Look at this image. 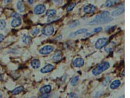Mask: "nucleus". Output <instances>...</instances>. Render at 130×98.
<instances>
[{"mask_svg": "<svg viewBox=\"0 0 130 98\" xmlns=\"http://www.w3.org/2000/svg\"><path fill=\"white\" fill-rule=\"evenodd\" d=\"M108 40L106 38H102L98 39L95 43V47L98 49H101L106 45Z\"/></svg>", "mask_w": 130, "mask_h": 98, "instance_id": "nucleus-4", "label": "nucleus"}, {"mask_svg": "<svg viewBox=\"0 0 130 98\" xmlns=\"http://www.w3.org/2000/svg\"><path fill=\"white\" fill-rule=\"evenodd\" d=\"M40 33V29L38 27H36L35 29L32 31V34L34 36L37 35Z\"/></svg>", "mask_w": 130, "mask_h": 98, "instance_id": "nucleus-25", "label": "nucleus"}, {"mask_svg": "<svg viewBox=\"0 0 130 98\" xmlns=\"http://www.w3.org/2000/svg\"><path fill=\"white\" fill-rule=\"evenodd\" d=\"M56 14V11L54 9L48 10L46 12V15L49 17H52L54 16Z\"/></svg>", "mask_w": 130, "mask_h": 98, "instance_id": "nucleus-17", "label": "nucleus"}, {"mask_svg": "<svg viewBox=\"0 0 130 98\" xmlns=\"http://www.w3.org/2000/svg\"><path fill=\"white\" fill-rule=\"evenodd\" d=\"M110 67V64L108 62H105L101 64H100L99 66H98L97 68L94 69L92 73L95 76H97L100 74H101L103 72L106 71Z\"/></svg>", "mask_w": 130, "mask_h": 98, "instance_id": "nucleus-2", "label": "nucleus"}, {"mask_svg": "<svg viewBox=\"0 0 130 98\" xmlns=\"http://www.w3.org/2000/svg\"><path fill=\"white\" fill-rule=\"evenodd\" d=\"M76 4L75 3H73L69 5V6L67 7V11L68 12H69V11H72V10H73V9L75 8V7L76 6Z\"/></svg>", "mask_w": 130, "mask_h": 98, "instance_id": "nucleus-24", "label": "nucleus"}, {"mask_svg": "<svg viewBox=\"0 0 130 98\" xmlns=\"http://www.w3.org/2000/svg\"><path fill=\"white\" fill-rule=\"evenodd\" d=\"M125 12V7L124 5L119 6L118 8L115 9L111 13L113 16H117L120 15Z\"/></svg>", "mask_w": 130, "mask_h": 98, "instance_id": "nucleus-8", "label": "nucleus"}, {"mask_svg": "<svg viewBox=\"0 0 130 98\" xmlns=\"http://www.w3.org/2000/svg\"><path fill=\"white\" fill-rule=\"evenodd\" d=\"M6 25V22L5 20L1 19L0 20V30H3Z\"/></svg>", "mask_w": 130, "mask_h": 98, "instance_id": "nucleus-22", "label": "nucleus"}, {"mask_svg": "<svg viewBox=\"0 0 130 98\" xmlns=\"http://www.w3.org/2000/svg\"><path fill=\"white\" fill-rule=\"evenodd\" d=\"M96 10V7L92 4H89L85 6L83 8V11L86 14H91L95 12Z\"/></svg>", "mask_w": 130, "mask_h": 98, "instance_id": "nucleus-9", "label": "nucleus"}, {"mask_svg": "<svg viewBox=\"0 0 130 98\" xmlns=\"http://www.w3.org/2000/svg\"><path fill=\"white\" fill-rule=\"evenodd\" d=\"M51 1L57 5H61L63 3V0H51Z\"/></svg>", "mask_w": 130, "mask_h": 98, "instance_id": "nucleus-26", "label": "nucleus"}, {"mask_svg": "<svg viewBox=\"0 0 130 98\" xmlns=\"http://www.w3.org/2000/svg\"><path fill=\"white\" fill-rule=\"evenodd\" d=\"M49 95L48 94H43L39 97L38 98H48Z\"/></svg>", "mask_w": 130, "mask_h": 98, "instance_id": "nucleus-28", "label": "nucleus"}, {"mask_svg": "<svg viewBox=\"0 0 130 98\" xmlns=\"http://www.w3.org/2000/svg\"><path fill=\"white\" fill-rule=\"evenodd\" d=\"M119 2V0H107L105 5L106 7L110 8L116 5Z\"/></svg>", "mask_w": 130, "mask_h": 98, "instance_id": "nucleus-13", "label": "nucleus"}, {"mask_svg": "<svg viewBox=\"0 0 130 98\" xmlns=\"http://www.w3.org/2000/svg\"><path fill=\"white\" fill-rule=\"evenodd\" d=\"M54 32V27L51 25H47L44 27L43 28L42 30V34L46 36H49L51 35Z\"/></svg>", "mask_w": 130, "mask_h": 98, "instance_id": "nucleus-5", "label": "nucleus"}, {"mask_svg": "<svg viewBox=\"0 0 130 98\" xmlns=\"http://www.w3.org/2000/svg\"><path fill=\"white\" fill-rule=\"evenodd\" d=\"M3 79V76H2V75L0 74V81H1V80H2Z\"/></svg>", "mask_w": 130, "mask_h": 98, "instance_id": "nucleus-32", "label": "nucleus"}, {"mask_svg": "<svg viewBox=\"0 0 130 98\" xmlns=\"http://www.w3.org/2000/svg\"><path fill=\"white\" fill-rule=\"evenodd\" d=\"M17 8L19 12L22 13L25 10V7L23 3L21 1H18L17 4Z\"/></svg>", "mask_w": 130, "mask_h": 98, "instance_id": "nucleus-16", "label": "nucleus"}, {"mask_svg": "<svg viewBox=\"0 0 130 98\" xmlns=\"http://www.w3.org/2000/svg\"><path fill=\"white\" fill-rule=\"evenodd\" d=\"M53 69H54V66L52 65L49 64L45 66L44 67H43L40 70V72L42 73H47L52 71Z\"/></svg>", "mask_w": 130, "mask_h": 98, "instance_id": "nucleus-10", "label": "nucleus"}, {"mask_svg": "<svg viewBox=\"0 0 130 98\" xmlns=\"http://www.w3.org/2000/svg\"><path fill=\"white\" fill-rule=\"evenodd\" d=\"M88 31V29H79L78 30H77L76 32H75V34L76 35H80V34H82L84 33H85L87 32Z\"/></svg>", "mask_w": 130, "mask_h": 98, "instance_id": "nucleus-23", "label": "nucleus"}, {"mask_svg": "<svg viewBox=\"0 0 130 98\" xmlns=\"http://www.w3.org/2000/svg\"><path fill=\"white\" fill-rule=\"evenodd\" d=\"M14 19L11 22V25L14 27H16L19 26L21 23V19L20 15L18 13H14L13 15Z\"/></svg>", "mask_w": 130, "mask_h": 98, "instance_id": "nucleus-3", "label": "nucleus"}, {"mask_svg": "<svg viewBox=\"0 0 130 98\" xmlns=\"http://www.w3.org/2000/svg\"><path fill=\"white\" fill-rule=\"evenodd\" d=\"M103 30V28L102 27H96L94 30V32L96 33H99L101 31H102Z\"/></svg>", "mask_w": 130, "mask_h": 98, "instance_id": "nucleus-27", "label": "nucleus"}, {"mask_svg": "<svg viewBox=\"0 0 130 98\" xmlns=\"http://www.w3.org/2000/svg\"><path fill=\"white\" fill-rule=\"evenodd\" d=\"M110 13L108 11L103 12L101 15H97L95 18L90 22L91 25L97 24H104L108 23L113 20V18L110 17Z\"/></svg>", "mask_w": 130, "mask_h": 98, "instance_id": "nucleus-1", "label": "nucleus"}, {"mask_svg": "<svg viewBox=\"0 0 130 98\" xmlns=\"http://www.w3.org/2000/svg\"><path fill=\"white\" fill-rule=\"evenodd\" d=\"M62 53L61 51L56 52L53 55V59L55 61H59L62 59Z\"/></svg>", "mask_w": 130, "mask_h": 98, "instance_id": "nucleus-18", "label": "nucleus"}, {"mask_svg": "<svg viewBox=\"0 0 130 98\" xmlns=\"http://www.w3.org/2000/svg\"><path fill=\"white\" fill-rule=\"evenodd\" d=\"M84 64V61L83 59L80 58H78L76 59L73 63V65L75 67H77V68H79V67H82Z\"/></svg>", "mask_w": 130, "mask_h": 98, "instance_id": "nucleus-11", "label": "nucleus"}, {"mask_svg": "<svg viewBox=\"0 0 130 98\" xmlns=\"http://www.w3.org/2000/svg\"><path fill=\"white\" fill-rule=\"evenodd\" d=\"M79 78L78 76H75L71 81V85L72 86H76L78 82Z\"/></svg>", "mask_w": 130, "mask_h": 98, "instance_id": "nucleus-20", "label": "nucleus"}, {"mask_svg": "<svg viewBox=\"0 0 130 98\" xmlns=\"http://www.w3.org/2000/svg\"><path fill=\"white\" fill-rule=\"evenodd\" d=\"M51 91V87L50 85L45 86L40 89V92L42 94H48Z\"/></svg>", "mask_w": 130, "mask_h": 98, "instance_id": "nucleus-12", "label": "nucleus"}, {"mask_svg": "<svg viewBox=\"0 0 130 98\" xmlns=\"http://www.w3.org/2000/svg\"><path fill=\"white\" fill-rule=\"evenodd\" d=\"M41 65L40 61L38 59H34L31 62V66L33 68L36 69L40 67Z\"/></svg>", "mask_w": 130, "mask_h": 98, "instance_id": "nucleus-15", "label": "nucleus"}, {"mask_svg": "<svg viewBox=\"0 0 130 98\" xmlns=\"http://www.w3.org/2000/svg\"><path fill=\"white\" fill-rule=\"evenodd\" d=\"M27 1L30 4H33L34 2V0H27Z\"/></svg>", "mask_w": 130, "mask_h": 98, "instance_id": "nucleus-30", "label": "nucleus"}, {"mask_svg": "<svg viewBox=\"0 0 130 98\" xmlns=\"http://www.w3.org/2000/svg\"><path fill=\"white\" fill-rule=\"evenodd\" d=\"M54 50V47L51 45H46L42 47L40 50L39 53L41 54L46 55L50 53Z\"/></svg>", "mask_w": 130, "mask_h": 98, "instance_id": "nucleus-6", "label": "nucleus"}, {"mask_svg": "<svg viewBox=\"0 0 130 98\" xmlns=\"http://www.w3.org/2000/svg\"><path fill=\"white\" fill-rule=\"evenodd\" d=\"M12 0H4V2L5 4H8L11 2Z\"/></svg>", "mask_w": 130, "mask_h": 98, "instance_id": "nucleus-31", "label": "nucleus"}, {"mask_svg": "<svg viewBox=\"0 0 130 98\" xmlns=\"http://www.w3.org/2000/svg\"><path fill=\"white\" fill-rule=\"evenodd\" d=\"M5 37L3 35L0 34V42H2L4 40Z\"/></svg>", "mask_w": 130, "mask_h": 98, "instance_id": "nucleus-29", "label": "nucleus"}, {"mask_svg": "<svg viewBox=\"0 0 130 98\" xmlns=\"http://www.w3.org/2000/svg\"><path fill=\"white\" fill-rule=\"evenodd\" d=\"M31 37L30 36H28L27 35H24V36L22 38V41L25 44H28L30 43L31 41Z\"/></svg>", "mask_w": 130, "mask_h": 98, "instance_id": "nucleus-21", "label": "nucleus"}, {"mask_svg": "<svg viewBox=\"0 0 130 98\" xmlns=\"http://www.w3.org/2000/svg\"><path fill=\"white\" fill-rule=\"evenodd\" d=\"M24 89V88L22 86H20L19 87H17L16 88V89H14L12 92V93L13 95H17L18 94H19L20 93H21Z\"/></svg>", "mask_w": 130, "mask_h": 98, "instance_id": "nucleus-19", "label": "nucleus"}, {"mask_svg": "<svg viewBox=\"0 0 130 98\" xmlns=\"http://www.w3.org/2000/svg\"><path fill=\"white\" fill-rule=\"evenodd\" d=\"M121 84V82L119 80H115L113 81L110 85V88L112 90L117 89L118 88Z\"/></svg>", "mask_w": 130, "mask_h": 98, "instance_id": "nucleus-14", "label": "nucleus"}, {"mask_svg": "<svg viewBox=\"0 0 130 98\" xmlns=\"http://www.w3.org/2000/svg\"><path fill=\"white\" fill-rule=\"evenodd\" d=\"M46 10V7L43 4H39L34 8V13L37 15H40L44 13Z\"/></svg>", "mask_w": 130, "mask_h": 98, "instance_id": "nucleus-7", "label": "nucleus"}]
</instances>
